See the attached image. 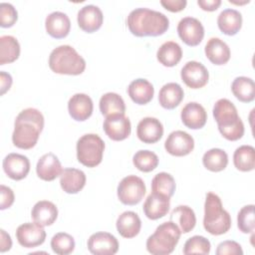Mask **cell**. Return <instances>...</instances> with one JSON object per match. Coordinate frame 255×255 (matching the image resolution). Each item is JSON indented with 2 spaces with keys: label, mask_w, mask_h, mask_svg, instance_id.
<instances>
[{
  "label": "cell",
  "mask_w": 255,
  "mask_h": 255,
  "mask_svg": "<svg viewBox=\"0 0 255 255\" xmlns=\"http://www.w3.org/2000/svg\"><path fill=\"white\" fill-rule=\"evenodd\" d=\"M103 128L111 139L120 141L129 136L131 131V125L128 117L118 114L107 117L104 122Z\"/></svg>",
  "instance_id": "cell-11"
},
{
  "label": "cell",
  "mask_w": 255,
  "mask_h": 255,
  "mask_svg": "<svg viewBox=\"0 0 255 255\" xmlns=\"http://www.w3.org/2000/svg\"><path fill=\"white\" fill-rule=\"evenodd\" d=\"M100 111L106 118L112 115H125L126 105L123 98L116 93H107L100 99Z\"/></svg>",
  "instance_id": "cell-33"
},
{
  "label": "cell",
  "mask_w": 255,
  "mask_h": 255,
  "mask_svg": "<svg viewBox=\"0 0 255 255\" xmlns=\"http://www.w3.org/2000/svg\"><path fill=\"white\" fill-rule=\"evenodd\" d=\"M94 110V105L92 99L82 93L75 94L72 96L68 102V111L72 119L78 122H84L88 120Z\"/></svg>",
  "instance_id": "cell-19"
},
{
  "label": "cell",
  "mask_w": 255,
  "mask_h": 255,
  "mask_svg": "<svg viewBox=\"0 0 255 255\" xmlns=\"http://www.w3.org/2000/svg\"><path fill=\"white\" fill-rule=\"evenodd\" d=\"M20 56V44L18 40L10 35L0 37V65L10 64Z\"/></svg>",
  "instance_id": "cell-34"
},
{
  "label": "cell",
  "mask_w": 255,
  "mask_h": 255,
  "mask_svg": "<svg viewBox=\"0 0 255 255\" xmlns=\"http://www.w3.org/2000/svg\"><path fill=\"white\" fill-rule=\"evenodd\" d=\"M128 94L135 104L146 105L153 98L154 88L147 80L136 79L128 85Z\"/></svg>",
  "instance_id": "cell-26"
},
{
  "label": "cell",
  "mask_w": 255,
  "mask_h": 255,
  "mask_svg": "<svg viewBox=\"0 0 255 255\" xmlns=\"http://www.w3.org/2000/svg\"><path fill=\"white\" fill-rule=\"evenodd\" d=\"M18 19V13L14 6L10 3L0 4V26L2 28L12 27Z\"/></svg>",
  "instance_id": "cell-42"
},
{
  "label": "cell",
  "mask_w": 255,
  "mask_h": 255,
  "mask_svg": "<svg viewBox=\"0 0 255 255\" xmlns=\"http://www.w3.org/2000/svg\"><path fill=\"white\" fill-rule=\"evenodd\" d=\"M207 59L214 65L226 64L230 59V49L228 45L219 38H210L204 48Z\"/></svg>",
  "instance_id": "cell-25"
},
{
  "label": "cell",
  "mask_w": 255,
  "mask_h": 255,
  "mask_svg": "<svg viewBox=\"0 0 255 255\" xmlns=\"http://www.w3.org/2000/svg\"><path fill=\"white\" fill-rule=\"evenodd\" d=\"M181 80L191 89H200L204 87L209 79L207 69L199 62L189 61L181 69Z\"/></svg>",
  "instance_id": "cell-12"
},
{
  "label": "cell",
  "mask_w": 255,
  "mask_h": 255,
  "mask_svg": "<svg viewBox=\"0 0 255 255\" xmlns=\"http://www.w3.org/2000/svg\"><path fill=\"white\" fill-rule=\"evenodd\" d=\"M133 165L142 172H149L158 165L157 155L150 150L140 149L136 151L132 157Z\"/></svg>",
  "instance_id": "cell-38"
},
{
  "label": "cell",
  "mask_w": 255,
  "mask_h": 255,
  "mask_svg": "<svg viewBox=\"0 0 255 255\" xmlns=\"http://www.w3.org/2000/svg\"><path fill=\"white\" fill-rule=\"evenodd\" d=\"M177 33L186 45L194 47L201 43L204 37V28L198 19L184 17L177 25Z\"/></svg>",
  "instance_id": "cell-9"
},
{
  "label": "cell",
  "mask_w": 255,
  "mask_h": 255,
  "mask_svg": "<svg viewBox=\"0 0 255 255\" xmlns=\"http://www.w3.org/2000/svg\"><path fill=\"white\" fill-rule=\"evenodd\" d=\"M31 217L33 221L41 226L52 225L58 217L57 206L48 200L38 201L32 208Z\"/></svg>",
  "instance_id": "cell-24"
},
{
  "label": "cell",
  "mask_w": 255,
  "mask_h": 255,
  "mask_svg": "<svg viewBox=\"0 0 255 255\" xmlns=\"http://www.w3.org/2000/svg\"><path fill=\"white\" fill-rule=\"evenodd\" d=\"M105 150L104 140L95 133L82 135L77 141V158L87 167H95L102 162Z\"/></svg>",
  "instance_id": "cell-7"
},
{
  "label": "cell",
  "mask_w": 255,
  "mask_h": 255,
  "mask_svg": "<svg viewBox=\"0 0 255 255\" xmlns=\"http://www.w3.org/2000/svg\"><path fill=\"white\" fill-rule=\"evenodd\" d=\"M215 253L217 255H242L241 245L233 240H226L218 244Z\"/></svg>",
  "instance_id": "cell-43"
},
{
  "label": "cell",
  "mask_w": 255,
  "mask_h": 255,
  "mask_svg": "<svg viewBox=\"0 0 255 255\" xmlns=\"http://www.w3.org/2000/svg\"><path fill=\"white\" fill-rule=\"evenodd\" d=\"M181 121L183 125L191 129H198L205 126L207 114L205 109L198 103L190 102L181 110Z\"/></svg>",
  "instance_id": "cell-20"
},
{
  "label": "cell",
  "mask_w": 255,
  "mask_h": 255,
  "mask_svg": "<svg viewBox=\"0 0 255 255\" xmlns=\"http://www.w3.org/2000/svg\"><path fill=\"white\" fill-rule=\"evenodd\" d=\"M233 95L242 103H250L255 99V84L254 81L247 77H237L231 85Z\"/></svg>",
  "instance_id": "cell-32"
},
{
  "label": "cell",
  "mask_w": 255,
  "mask_h": 255,
  "mask_svg": "<svg viewBox=\"0 0 255 255\" xmlns=\"http://www.w3.org/2000/svg\"><path fill=\"white\" fill-rule=\"evenodd\" d=\"M156 58L163 66L173 67L177 65L182 58L181 47L176 42L167 41L158 48Z\"/></svg>",
  "instance_id": "cell-31"
},
{
  "label": "cell",
  "mask_w": 255,
  "mask_h": 255,
  "mask_svg": "<svg viewBox=\"0 0 255 255\" xmlns=\"http://www.w3.org/2000/svg\"><path fill=\"white\" fill-rule=\"evenodd\" d=\"M141 228V221L133 211H125L117 219V230L125 238L135 237Z\"/></svg>",
  "instance_id": "cell-27"
},
{
  "label": "cell",
  "mask_w": 255,
  "mask_h": 255,
  "mask_svg": "<svg viewBox=\"0 0 255 255\" xmlns=\"http://www.w3.org/2000/svg\"><path fill=\"white\" fill-rule=\"evenodd\" d=\"M237 225L241 232L251 233L254 231V205L249 204L243 206L237 215Z\"/></svg>",
  "instance_id": "cell-41"
},
{
  "label": "cell",
  "mask_w": 255,
  "mask_h": 255,
  "mask_svg": "<svg viewBox=\"0 0 255 255\" xmlns=\"http://www.w3.org/2000/svg\"><path fill=\"white\" fill-rule=\"evenodd\" d=\"M49 67L61 75H81L86 69L85 59L69 45L55 48L49 56Z\"/></svg>",
  "instance_id": "cell-5"
},
{
  "label": "cell",
  "mask_w": 255,
  "mask_h": 255,
  "mask_svg": "<svg viewBox=\"0 0 255 255\" xmlns=\"http://www.w3.org/2000/svg\"><path fill=\"white\" fill-rule=\"evenodd\" d=\"M217 25L223 34L233 36L241 29L242 15L235 9H225L218 15Z\"/></svg>",
  "instance_id": "cell-28"
},
{
  "label": "cell",
  "mask_w": 255,
  "mask_h": 255,
  "mask_svg": "<svg viewBox=\"0 0 255 255\" xmlns=\"http://www.w3.org/2000/svg\"><path fill=\"white\" fill-rule=\"evenodd\" d=\"M152 192L171 197L175 191V180L167 172H159L151 180Z\"/></svg>",
  "instance_id": "cell-37"
},
{
  "label": "cell",
  "mask_w": 255,
  "mask_h": 255,
  "mask_svg": "<svg viewBox=\"0 0 255 255\" xmlns=\"http://www.w3.org/2000/svg\"><path fill=\"white\" fill-rule=\"evenodd\" d=\"M127 25L129 32L136 37H157L167 31L169 20L158 11L136 8L128 14Z\"/></svg>",
  "instance_id": "cell-2"
},
{
  "label": "cell",
  "mask_w": 255,
  "mask_h": 255,
  "mask_svg": "<svg viewBox=\"0 0 255 255\" xmlns=\"http://www.w3.org/2000/svg\"><path fill=\"white\" fill-rule=\"evenodd\" d=\"M181 232L172 221H166L158 225L152 235L146 240V249L153 255H167L173 252L177 245Z\"/></svg>",
  "instance_id": "cell-6"
},
{
  "label": "cell",
  "mask_w": 255,
  "mask_h": 255,
  "mask_svg": "<svg viewBox=\"0 0 255 255\" xmlns=\"http://www.w3.org/2000/svg\"><path fill=\"white\" fill-rule=\"evenodd\" d=\"M163 134V126L159 120L151 117L143 118L136 128V135L144 143H155Z\"/></svg>",
  "instance_id": "cell-18"
},
{
  "label": "cell",
  "mask_w": 255,
  "mask_h": 255,
  "mask_svg": "<svg viewBox=\"0 0 255 255\" xmlns=\"http://www.w3.org/2000/svg\"><path fill=\"white\" fill-rule=\"evenodd\" d=\"M79 27L87 32L93 33L102 27L104 16L102 10L95 5H86L78 12L77 17Z\"/></svg>",
  "instance_id": "cell-16"
},
{
  "label": "cell",
  "mask_w": 255,
  "mask_h": 255,
  "mask_svg": "<svg viewBox=\"0 0 255 255\" xmlns=\"http://www.w3.org/2000/svg\"><path fill=\"white\" fill-rule=\"evenodd\" d=\"M170 206V197L151 192L145 199L143 203V213L144 215L151 220L159 219L165 216L169 210Z\"/></svg>",
  "instance_id": "cell-17"
},
{
  "label": "cell",
  "mask_w": 255,
  "mask_h": 255,
  "mask_svg": "<svg viewBox=\"0 0 255 255\" xmlns=\"http://www.w3.org/2000/svg\"><path fill=\"white\" fill-rule=\"evenodd\" d=\"M202 163L208 170L218 172L225 169L227 166L228 155L221 148H211L203 154Z\"/></svg>",
  "instance_id": "cell-36"
},
{
  "label": "cell",
  "mask_w": 255,
  "mask_h": 255,
  "mask_svg": "<svg viewBox=\"0 0 255 255\" xmlns=\"http://www.w3.org/2000/svg\"><path fill=\"white\" fill-rule=\"evenodd\" d=\"M211 244L208 239L200 235H194L187 239L183 246V254H203L207 255L210 252Z\"/></svg>",
  "instance_id": "cell-40"
},
{
  "label": "cell",
  "mask_w": 255,
  "mask_h": 255,
  "mask_svg": "<svg viewBox=\"0 0 255 255\" xmlns=\"http://www.w3.org/2000/svg\"><path fill=\"white\" fill-rule=\"evenodd\" d=\"M118 197L123 204L135 205L143 198L146 188L143 180L136 175L124 177L118 185Z\"/></svg>",
  "instance_id": "cell-8"
},
{
  "label": "cell",
  "mask_w": 255,
  "mask_h": 255,
  "mask_svg": "<svg viewBox=\"0 0 255 255\" xmlns=\"http://www.w3.org/2000/svg\"><path fill=\"white\" fill-rule=\"evenodd\" d=\"M88 249L95 255H114L119 250V242L109 232H97L88 239Z\"/></svg>",
  "instance_id": "cell-14"
},
{
  "label": "cell",
  "mask_w": 255,
  "mask_h": 255,
  "mask_svg": "<svg viewBox=\"0 0 255 255\" xmlns=\"http://www.w3.org/2000/svg\"><path fill=\"white\" fill-rule=\"evenodd\" d=\"M45 27L47 33L51 37L55 39H62L68 36L71 29V22L67 14L55 11L46 17Z\"/></svg>",
  "instance_id": "cell-21"
},
{
  "label": "cell",
  "mask_w": 255,
  "mask_h": 255,
  "mask_svg": "<svg viewBox=\"0 0 255 255\" xmlns=\"http://www.w3.org/2000/svg\"><path fill=\"white\" fill-rule=\"evenodd\" d=\"M0 193H1L0 209L4 210L6 208H9L13 204L14 199H15L13 190L10 187L1 184L0 185Z\"/></svg>",
  "instance_id": "cell-44"
},
{
  "label": "cell",
  "mask_w": 255,
  "mask_h": 255,
  "mask_svg": "<svg viewBox=\"0 0 255 255\" xmlns=\"http://www.w3.org/2000/svg\"><path fill=\"white\" fill-rule=\"evenodd\" d=\"M4 172L13 180H21L30 171V161L27 156L20 153H9L3 159Z\"/></svg>",
  "instance_id": "cell-15"
},
{
  "label": "cell",
  "mask_w": 255,
  "mask_h": 255,
  "mask_svg": "<svg viewBox=\"0 0 255 255\" xmlns=\"http://www.w3.org/2000/svg\"><path fill=\"white\" fill-rule=\"evenodd\" d=\"M170 221L178 226L181 233H188L194 228L196 217L191 207L187 205H179L171 211Z\"/></svg>",
  "instance_id": "cell-30"
},
{
  "label": "cell",
  "mask_w": 255,
  "mask_h": 255,
  "mask_svg": "<svg viewBox=\"0 0 255 255\" xmlns=\"http://www.w3.org/2000/svg\"><path fill=\"white\" fill-rule=\"evenodd\" d=\"M234 166L240 171H251L255 167V149L252 145H241L233 154Z\"/></svg>",
  "instance_id": "cell-35"
},
{
  "label": "cell",
  "mask_w": 255,
  "mask_h": 255,
  "mask_svg": "<svg viewBox=\"0 0 255 255\" xmlns=\"http://www.w3.org/2000/svg\"><path fill=\"white\" fill-rule=\"evenodd\" d=\"M198 6L204 11H215L221 5V0H198Z\"/></svg>",
  "instance_id": "cell-46"
},
{
  "label": "cell",
  "mask_w": 255,
  "mask_h": 255,
  "mask_svg": "<svg viewBox=\"0 0 255 255\" xmlns=\"http://www.w3.org/2000/svg\"><path fill=\"white\" fill-rule=\"evenodd\" d=\"M44 128L42 113L33 108H28L19 113L15 120L12 141L15 146L22 149L34 147Z\"/></svg>",
  "instance_id": "cell-1"
},
{
  "label": "cell",
  "mask_w": 255,
  "mask_h": 255,
  "mask_svg": "<svg viewBox=\"0 0 255 255\" xmlns=\"http://www.w3.org/2000/svg\"><path fill=\"white\" fill-rule=\"evenodd\" d=\"M164 147L171 155L184 156L193 150L194 139L189 133L183 130H174L167 136Z\"/></svg>",
  "instance_id": "cell-13"
},
{
  "label": "cell",
  "mask_w": 255,
  "mask_h": 255,
  "mask_svg": "<svg viewBox=\"0 0 255 255\" xmlns=\"http://www.w3.org/2000/svg\"><path fill=\"white\" fill-rule=\"evenodd\" d=\"M37 175L45 181H52L61 175L63 169L59 158L52 152L42 155L36 165Z\"/></svg>",
  "instance_id": "cell-22"
},
{
  "label": "cell",
  "mask_w": 255,
  "mask_h": 255,
  "mask_svg": "<svg viewBox=\"0 0 255 255\" xmlns=\"http://www.w3.org/2000/svg\"><path fill=\"white\" fill-rule=\"evenodd\" d=\"M86 174L83 170L77 168H65L60 175V184L62 189L69 194H75L81 191L86 184Z\"/></svg>",
  "instance_id": "cell-23"
},
{
  "label": "cell",
  "mask_w": 255,
  "mask_h": 255,
  "mask_svg": "<svg viewBox=\"0 0 255 255\" xmlns=\"http://www.w3.org/2000/svg\"><path fill=\"white\" fill-rule=\"evenodd\" d=\"M16 238L18 243L25 248H34L44 243L46 239V231L43 226L26 222L18 226L16 230Z\"/></svg>",
  "instance_id": "cell-10"
},
{
  "label": "cell",
  "mask_w": 255,
  "mask_h": 255,
  "mask_svg": "<svg viewBox=\"0 0 255 255\" xmlns=\"http://www.w3.org/2000/svg\"><path fill=\"white\" fill-rule=\"evenodd\" d=\"M160 4L170 12H179L185 8L187 2L186 0H161Z\"/></svg>",
  "instance_id": "cell-45"
},
{
  "label": "cell",
  "mask_w": 255,
  "mask_h": 255,
  "mask_svg": "<svg viewBox=\"0 0 255 255\" xmlns=\"http://www.w3.org/2000/svg\"><path fill=\"white\" fill-rule=\"evenodd\" d=\"M184 92L177 83H167L159 91L158 102L163 109L173 110L183 100Z\"/></svg>",
  "instance_id": "cell-29"
},
{
  "label": "cell",
  "mask_w": 255,
  "mask_h": 255,
  "mask_svg": "<svg viewBox=\"0 0 255 255\" xmlns=\"http://www.w3.org/2000/svg\"><path fill=\"white\" fill-rule=\"evenodd\" d=\"M51 248L56 254L68 255L75 249L74 237L66 232H59L52 237Z\"/></svg>",
  "instance_id": "cell-39"
},
{
  "label": "cell",
  "mask_w": 255,
  "mask_h": 255,
  "mask_svg": "<svg viewBox=\"0 0 255 255\" xmlns=\"http://www.w3.org/2000/svg\"><path fill=\"white\" fill-rule=\"evenodd\" d=\"M1 240H0V252H5L10 250L12 246V240L9 234L5 232V230L1 229Z\"/></svg>",
  "instance_id": "cell-48"
},
{
  "label": "cell",
  "mask_w": 255,
  "mask_h": 255,
  "mask_svg": "<svg viewBox=\"0 0 255 255\" xmlns=\"http://www.w3.org/2000/svg\"><path fill=\"white\" fill-rule=\"evenodd\" d=\"M213 118L220 133L228 140L235 141L244 134V125L234 104L227 99L218 100L213 107Z\"/></svg>",
  "instance_id": "cell-3"
},
{
  "label": "cell",
  "mask_w": 255,
  "mask_h": 255,
  "mask_svg": "<svg viewBox=\"0 0 255 255\" xmlns=\"http://www.w3.org/2000/svg\"><path fill=\"white\" fill-rule=\"evenodd\" d=\"M12 85V77L10 74H7L4 71L0 72V86H1V95H4Z\"/></svg>",
  "instance_id": "cell-47"
},
{
  "label": "cell",
  "mask_w": 255,
  "mask_h": 255,
  "mask_svg": "<svg viewBox=\"0 0 255 255\" xmlns=\"http://www.w3.org/2000/svg\"><path fill=\"white\" fill-rule=\"evenodd\" d=\"M203 226L212 235L224 234L231 228V216L223 208L220 197L213 192L206 194Z\"/></svg>",
  "instance_id": "cell-4"
}]
</instances>
